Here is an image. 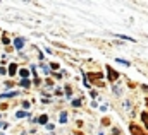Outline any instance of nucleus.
Segmentation results:
<instances>
[{
    "label": "nucleus",
    "instance_id": "6",
    "mask_svg": "<svg viewBox=\"0 0 148 135\" xmlns=\"http://www.w3.org/2000/svg\"><path fill=\"white\" fill-rule=\"evenodd\" d=\"M16 70H17V65H16V63H10V67H9V75H14Z\"/></svg>",
    "mask_w": 148,
    "mask_h": 135
},
{
    "label": "nucleus",
    "instance_id": "7",
    "mask_svg": "<svg viewBox=\"0 0 148 135\" xmlns=\"http://www.w3.org/2000/svg\"><path fill=\"white\" fill-rule=\"evenodd\" d=\"M66 120H67V113L62 111V113H60V123H66Z\"/></svg>",
    "mask_w": 148,
    "mask_h": 135
},
{
    "label": "nucleus",
    "instance_id": "15",
    "mask_svg": "<svg viewBox=\"0 0 148 135\" xmlns=\"http://www.w3.org/2000/svg\"><path fill=\"white\" fill-rule=\"evenodd\" d=\"M121 134V130H119V128H114V130H112V135H119Z\"/></svg>",
    "mask_w": 148,
    "mask_h": 135
},
{
    "label": "nucleus",
    "instance_id": "2",
    "mask_svg": "<svg viewBox=\"0 0 148 135\" xmlns=\"http://www.w3.org/2000/svg\"><path fill=\"white\" fill-rule=\"evenodd\" d=\"M107 74H109V80H112V82H114V80L119 77V74H117V72H115V70L110 67V65H107Z\"/></svg>",
    "mask_w": 148,
    "mask_h": 135
},
{
    "label": "nucleus",
    "instance_id": "14",
    "mask_svg": "<svg viewBox=\"0 0 148 135\" xmlns=\"http://www.w3.org/2000/svg\"><path fill=\"white\" fill-rule=\"evenodd\" d=\"M73 106H76V108H77V106H81V99H74V101H73Z\"/></svg>",
    "mask_w": 148,
    "mask_h": 135
},
{
    "label": "nucleus",
    "instance_id": "1",
    "mask_svg": "<svg viewBox=\"0 0 148 135\" xmlns=\"http://www.w3.org/2000/svg\"><path fill=\"white\" fill-rule=\"evenodd\" d=\"M129 130H131V134H133V135H145V132H143L138 125H134V123H131V125H129Z\"/></svg>",
    "mask_w": 148,
    "mask_h": 135
},
{
    "label": "nucleus",
    "instance_id": "21",
    "mask_svg": "<svg viewBox=\"0 0 148 135\" xmlns=\"http://www.w3.org/2000/svg\"><path fill=\"white\" fill-rule=\"evenodd\" d=\"M100 135H103V134H100Z\"/></svg>",
    "mask_w": 148,
    "mask_h": 135
},
{
    "label": "nucleus",
    "instance_id": "3",
    "mask_svg": "<svg viewBox=\"0 0 148 135\" xmlns=\"http://www.w3.org/2000/svg\"><path fill=\"white\" fill-rule=\"evenodd\" d=\"M14 46H16L17 50H21V48L24 46V39H23V38H17V39L14 41Z\"/></svg>",
    "mask_w": 148,
    "mask_h": 135
},
{
    "label": "nucleus",
    "instance_id": "5",
    "mask_svg": "<svg viewBox=\"0 0 148 135\" xmlns=\"http://www.w3.org/2000/svg\"><path fill=\"white\" fill-rule=\"evenodd\" d=\"M141 120H143V123H145V128L148 130V113H141Z\"/></svg>",
    "mask_w": 148,
    "mask_h": 135
},
{
    "label": "nucleus",
    "instance_id": "8",
    "mask_svg": "<svg viewBox=\"0 0 148 135\" xmlns=\"http://www.w3.org/2000/svg\"><path fill=\"white\" fill-rule=\"evenodd\" d=\"M38 122H40V123H47V122H48V116H47V115H41V116L38 118Z\"/></svg>",
    "mask_w": 148,
    "mask_h": 135
},
{
    "label": "nucleus",
    "instance_id": "19",
    "mask_svg": "<svg viewBox=\"0 0 148 135\" xmlns=\"http://www.w3.org/2000/svg\"><path fill=\"white\" fill-rule=\"evenodd\" d=\"M50 67L53 68V70H57V68H59V63H52V65H50Z\"/></svg>",
    "mask_w": 148,
    "mask_h": 135
},
{
    "label": "nucleus",
    "instance_id": "20",
    "mask_svg": "<svg viewBox=\"0 0 148 135\" xmlns=\"http://www.w3.org/2000/svg\"><path fill=\"white\" fill-rule=\"evenodd\" d=\"M147 104H148V99H147Z\"/></svg>",
    "mask_w": 148,
    "mask_h": 135
},
{
    "label": "nucleus",
    "instance_id": "16",
    "mask_svg": "<svg viewBox=\"0 0 148 135\" xmlns=\"http://www.w3.org/2000/svg\"><path fill=\"white\" fill-rule=\"evenodd\" d=\"M114 92H115V94H121V89H119L117 86H114Z\"/></svg>",
    "mask_w": 148,
    "mask_h": 135
},
{
    "label": "nucleus",
    "instance_id": "22",
    "mask_svg": "<svg viewBox=\"0 0 148 135\" xmlns=\"http://www.w3.org/2000/svg\"><path fill=\"white\" fill-rule=\"evenodd\" d=\"M0 125H2V123H0Z\"/></svg>",
    "mask_w": 148,
    "mask_h": 135
},
{
    "label": "nucleus",
    "instance_id": "9",
    "mask_svg": "<svg viewBox=\"0 0 148 135\" xmlns=\"http://www.w3.org/2000/svg\"><path fill=\"white\" fill-rule=\"evenodd\" d=\"M17 94V91H14V92H7V94H2V98L5 99V98H12V96H16Z\"/></svg>",
    "mask_w": 148,
    "mask_h": 135
},
{
    "label": "nucleus",
    "instance_id": "10",
    "mask_svg": "<svg viewBox=\"0 0 148 135\" xmlns=\"http://www.w3.org/2000/svg\"><path fill=\"white\" fill-rule=\"evenodd\" d=\"M16 116H17V118H24V116H28V113H26V111H17Z\"/></svg>",
    "mask_w": 148,
    "mask_h": 135
},
{
    "label": "nucleus",
    "instance_id": "12",
    "mask_svg": "<svg viewBox=\"0 0 148 135\" xmlns=\"http://www.w3.org/2000/svg\"><path fill=\"white\" fill-rule=\"evenodd\" d=\"M115 62H117V63H122V65H129V62H127V60H121V58H115Z\"/></svg>",
    "mask_w": 148,
    "mask_h": 135
},
{
    "label": "nucleus",
    "instance_id": "17",
    "mask_svg": "<svg viewBox=\"0 0 148 135\" xmlns=\"http://www.w3.org/2000/svg\"><path fill=\"white\" fill-rule=\"evenodd\" d=\"M2 41H3V43H5V45H9V43H10V41H9V38H5V36H3V38H2Z\"/></svg>",
    "mask_w": 148,
    "mask_h": 135
},
{
    "label": "nucleus",
    "instance_id": "18",
    "mask_svg": "<svg viewBox=\"0 0 148 135\" xmlns=\"http://www.w3.org/2000/svg\"><path fill=\"white\" fill-rule=\"evenodd\" d=\"M23 106H24V109H28V108H29V103L24 101V103H23Z\"/></svg>",
    "mask_w": 148,
    "mask_h": 135
},
{
    "label": "nucleus",
    "instance_id": "13",
    "mask_svg": "<svg viewBox=\"0 0 148 135\" xmlns=\"http://www.w3.org/2000/svg\"><path fill=\"white\" fill-rule=\"evenodd\" d=\"M19 74H21V77H23V79H26V77H28V74H29V72H28V70H21V72H19Z\"/></svg>",
    "mask_w": 148,
    "mask_h": 135
},
{
    "label": "nucleus",
    "instance_id": "11",
    "mask_svg": "<svg viewBox=\"0 0 148 135\" xmlns=\"http://www.w3.org/2000/svg\"><path fill=\"white\" fill-rule=\"evenodd\" d=\"M21 86H23V87H29V80H28V79H23V80H21Z\"/></svg>",
    "mask_w": 148,
    "mask_h": 135
},
{
    "label": "nucleus",
    "instance_id": "4",
    "mask_svg": "<svg viewBox=\"0 0 148 135\" xmlns=\"http://www.w3.org/2000/svg\"><path fill=\"white\" fill-rule=\"evenodd\" d=\"M86 77H90L91 80H95V82H100V77H103L102 74H88Z\"/></svg>",
    "mask_w": 148,
    "mask_h": 135
}]
</instances>
